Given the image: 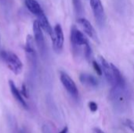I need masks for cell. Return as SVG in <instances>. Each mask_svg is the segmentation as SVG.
<instances>
[{"instance_id": "cell-1", "label": "cell", "mask_w": 134, "mask_h": 133, "mask_svg": "<svg viewBox=\"0 0 134 133\" xmlns=\"http://www.w3.org/2000/svg\"><path fill=\"white\" fill-rule=\"evenodd\" d=\"M0 59L5 63L7 67L14 74L18 75L22 72L23 63L20 58L14 53L7 50H1Z\"/></svg>"}, {"instance_id": "cell-2", "label": "cell", "mask_w": 134, "mask_h": 133, "mask_svg": "<svg viewBox=\"0 0 134 133\" xmlns=\"http://www.w3.org/2000/svg\"><path fill=\"white\" fill-rule=\"evenodd\" d=\"M53 47L55 52L60 53L63 49L64 42V36L61 26L60 24H56L53 28V32L51 36Z\"/></svg>"}, {"instance_id": "cell-3", "label": "cell", "mask_w": 134, "mask_h": 133, "mask_svg": "<svg viewBox=\"0 0 134 133\" xmlns=\"http://www.w3.org/2000/svg\"><path fill=\"white\" fill-rule=\"evenodd\" d=\"M90 4L93 13V16L98 25L103 26L105 21V12L100 0H90Z\"/></svg>"}, {"instance_id": "cell-4", "label": "cell", "mask_w": 134, "mask_h": 133, "mask_svg": "<svg viewBox=\"0 0 134 133\" xmlns=\"http://www.w3.org/2000/svg\"><path fill=\"white\" fill-rule=\"evenodd\" d=\"M71 42L74 49L81 46H85L89 44V42L85 34L75 27H73L71 31Z\"/></svg>"}, {"instance_id": "cell-5", "label": "cell", "mask_w": 134, "mask_h": 133, "mask_svg": "<svg viewBox=\"0 0 134 133\" xmlns=\"http://www.w3.org/2000/svg\"><path fill=\"white\" fill-rule=\"evenodd\" d=\"M60 79L62 85H64L65 89L68 92V93H70L71 96H73L75 97L78 96L79 91H78L77 86H76L75 83L74 82V81L72 80V78L67 73H65L64 71H60Z\"/></svg>"}, {"instance_id": "cell-6", "label": "cell", "mask_w": 134, "mask_h": 133, "mask_svg": "<svg viewBox=\"0 0 134 133\" xmlns=\"http://www.w3.org/2000/svg\"><path fill=\"white\" fill-rule=\"evenodd\" d=\"M42 29L40 27L38 20H35L33 23V34H34V39L35 42V44L38 47L39 49L43 50L45 48V40L43 36Z\"/></svg>"}, {"instance_id": "cell-7", "label": "cell", "mask_w": 134, "mask_h": 133, "mask_svg": "<svg viewBox=\"0 0 134 133\" xmlns=\"http://www.w3.org/2000/svg\"><path fill=\"white\" fill-rule=\"evenodd\" d=\"M78 23L82 27L84 32L90 38H91L92 39H93L96 42H98V37H97V32H96L94 27H93V25L90 24V22L88 20H86L85 18H79L78 20Z\"/></svg>"}, {"instance_id": "cell-8", "label": "cell", "mask_w": 134, "mask_h": 133, "mask_svg": "<svg viewBox=\"0 0 134 133\" xmlns=\"http://www.w3.org/2000/svg\"><path fill=\"white\" fill-rule=\"evenodd\" d=\"M99 60H100V67H101V69H102V72L104 74V77H105L106 80L108 82V83L114 85L115 82H114V78H113V74H112V70H111V63H109L101 56H99Z\"/></svg>"}, {"instance_id": "cell-9", "label": "cell", "mask_w": 134, "mask_h": 133, "mask_svg": "<svg viewBox=\"0 0 134 133\" xmlns=\"http://www.w3.org/2000/svg\"><path fill=\"white\" fill-rule=\"evenodd\" d=\"M9 89H10V92L13 95V96L14 97V99L25 109H27L28 108V106L26 103V101L24 100V98L23 97V95L21 93V92L19 91V89L16 88L15 83L12 81V80H9Z\"/></svg>"}, {"instance_id": "cell-10", "label": "cell", "mask_w": 134, "mask_h": 133, "mask_svg": "<svg viewBox=\"0 0 134 133\" xmlns=\"http://www.w3.org/2000/svg\"><path fill=\"white\" fill-rule=\"evenodd\" d=\"M35 39L34 37L28 34L26 38V43H25V52L29 58H31L32 60L35 59L36 56V51H35Z\"/></svg>"}, {"instance_id": "cell-11", "label": "cell", "mask_w": 134, "mask_h": 133, "mask_svg": "<svg viewBox=\"0 0 134 133\" xmlns=\"http://www.w3.org/2000/svg\"><path fill=\"white\" fill-rule=\"evenodd\" d=\"M24 3L27 9L34 15L38 16L39 15L44 13L40 4L36 0H24Z\"/></svg>"}, {"instance_id": "cell-12", "label": "cell", "mask_w": 134, "mask_h": 133, "mask_svg": "<svg viewBox=\"0 0 134 133\" xmlns=\"http://www.w3.org/2000/svg\"><path fill=\"white\" fill-rule=\"evenodd\" d=\"M79 80L82 85H85L90 87H97L99 84V82L97 79V78L87 73L81 74L79 76Z\"/></svg>"}, {"instance_id": "cell-13", "label": "cell", "mask_w": 134, "mask_h": 133, "mask_svg": "<svg viewBox=\"0 0 134 133\" xmlns=\"http://www.w3.org/2000/svg\"><path fill=\"white\" fill-rule=\"evenodd\" d=\"M38 22L40 25V27H42V31H45L47 34H49L50 37L52 36L53 34V29L52 28L46 16L45 15V13H42L41 15H39L38 16Z\"/></svg>"}, {"instance_id": "cell-14", "label": "cell", "mask_w": 134, "mask_h": 133, "mask_svg": "<svg viewBox=\"0 0 134 133\" xmlns=\"http://www.w3.org/2000/svg\"><path fill=\"white\" fill-rule=\"evenodd\" d=\"M111 67L112 74H113L114 82H115L114 85L119 86V87H125V81H124V78H123L120 71L113 63H111Z\"/></svg>"}, {"instance_id": "cell-15", "label": "cell", "mask_w": 134, "mask_h": 133, "mask_svg": "<svg viewBox=\"0 0 134 133\" xmlns=\"http://www.w3.org/2000/svg\"><path fill=\"white\" fill-rule=\"evenodd\" d=\"M73 5L75 9V12L78 14H80L82 12V2L81 0H72Z\"/></svg>"}, {"instance_id": "cell-16", "label": "cell", "mask_w": 134, "mask_h": 133, "mask_svg": "<svg viewBox=\"0 0 134 133\" xmlns=\"http://www.w3.org/2000/svg\"><path fill=\"white\" fill-rule=\"evenodd\" d=\"M93 67L96 71V73L99 75V76H101L103 74V72H102V69H101V67H100V64H99L97 61L93 60Z\"/></svg>"}, {"instance_id": "cell-17", "label": "cell", "mask_w": 134, "mask_h": 133, "mask_svg": "<svg viewBox=\"0 0 134 133\" xmlns=\"http://www.w3.org/2000/svg\"><path fill=\"white\" fill-rule=\"evenodd\" d=\"M124 125H125L127 128H129L132 132H134V122H133V121L130 120V119H126V120L124 121Z\"/></svg>"}, {"instance_id": "cell-18", "label": "cell", "mask_w": 134, "mask_h": 133, "mask_svg": "<svg viewBox=\"0 0 134 133\" xmlns=\"http://www.w3.org/2000/svg\"><path fill=\"white\" fill-rule=\"evenodd\" d=\"M88 106H89L90 110L92 112H96V111H97V109H98L97 104L95 102H93V101H90V102L88 103Z\"/></svg>"}, {"instance_id": "cell-19", "label": "cell", "mask_w": 134, "mask_h": 133, "mask_svg": "<svg viewBox=\"0 0 134 133\" xmlns=\"http://www.w3.org/2000/svg\"><path fill=\"white\" fill-rule=\"evenodd\" d=\"M21 93H22L23 96L27 97V89H26L25 85H23V86H22V92Z\"/></svg>"}, {"instance_id": "cell-20", "label": "cell", "mask_w": 134, "mask_h": 133, "mask_svg": "<svg viewBox=\"0 0 134 133\" xmlns=\"http://www.w3.org/2000/svg\"><path fill=\"white\" fill-rule=\"evenodd\" d=\"M68 127H64L60 132L59 133H68Z\"/></svg>"}, {"instance_id": "cell-21", "label": "cell", "mask_w": 134, "mask_h": 133, "mask_svg": "<svg viewBox=\"0 0 134 133\" xmlns=\"http://www.w3.org/2000/svg\"><path fill=\"white\" fill-rule=\"evenodd\" d=\"M95 132H96V133H105L104 131H102V130L100 129H95Z\"/></svg>"}]
</instances>
